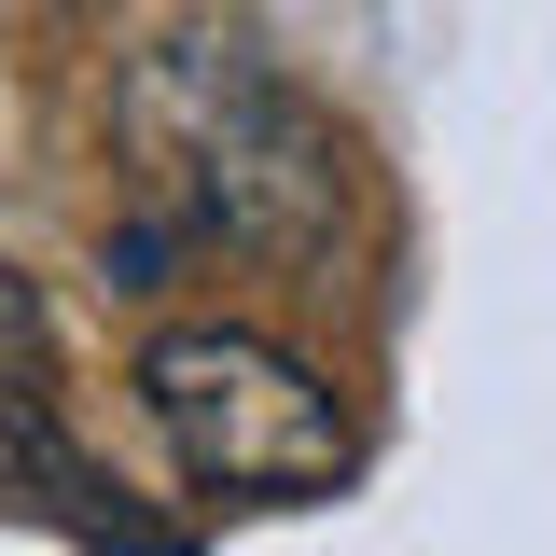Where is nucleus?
Here are the masks:
<instances>
[{"label": "nucleus", "instance_id": "1", "mask_svg": "<svg viewBox=\"0 0 556 556\" xmlns=\"http://www.w3.org/2000/svg\"><path fill=\"white\" fill-rule=\"evenodd\" d=\"M126 139L167 167V195L208 237H237L265 265H320L348 237V139L251 42H153L126 70Z\"/></svg>", "mask_w": 556, "mask_h": 556}, {"label": "nucleus", "instance_id": "2", "mask_svg": "<svg viewBox=\"0 0 556 556\" xmlns=\"http://www.w3.org/2000/svg\"><path fill=\"white\" fill-rule=\"evenodd\" d=\"M139 404L167 431V459L208 501H334L348 486V404L292 362V348L237 334V320H181L139 348Z\"/></svg>", "mask_w": 556, "mask_h": 556}, {"label": "nucleus", "instance_id": "3", "mask_svg": "<svg viewBox=\"0 0 556 556\" xmlns=\"http://www.w3.org/2000/svg\"><path fill=\"white\" fill-rule=\"evenodd\" d=\"M42 362H56V334H42V292L0 265V390H42Z\"/></svg>", "mask_w": 556, "mask_h": 556}]
</instances>
